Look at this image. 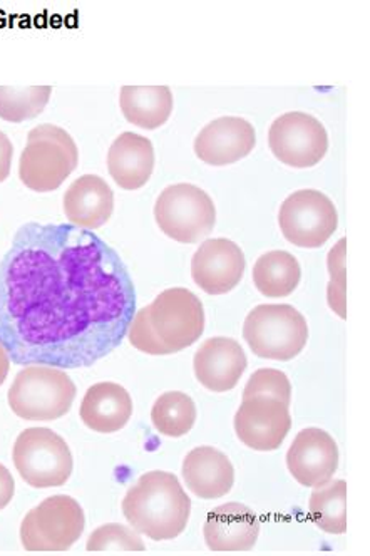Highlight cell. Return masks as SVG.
<instances>
[{
	"label": "cell",
	"instance_id": "obj_18",
	"mask_svg": "<svg viewBox=\"0 0 370 556\" xmlns=\"http://www.w3.org/2000/svg\"><path fill=\"white\" fill-rule=\"evenodd\" d=\"M183 480L188 490L203 500H218L230 493L235 469L227 454L212 446L194 447L183 462Z\"/></svg>",
	"mask_w": 370,
	"mask_h": 556
},
{
	"label": "cell",
	"instance_id": "obj_1",
	"mask_svg": "<svg viewBox=\"0 0 370 556\" xmlns=\"http://www.w3.org/2000/svg\"><path fill=\"white\" fill-rule=\"evenodd\" d=\"M122 256L94 231L26 224L0 262V345L18 366L91 367L136 314Z\"/></svg>",
	"mask_w": 370,
	"mask_h": 556
},
{
	"label": "cell",
	"instance_id": "obj_17",
	"mask_svg": "<svg viewBox=\"0 0 370 556\" xmlns=\"http://www.w3.org/2000/svg\"><path fill=\"white\" fill-rule=\"evenodd\" d=\"M203 534L212 552H248L257 543L260 520L248 506L227 503L209 511Z\"/></svg>",
	"mask_w": 370,
	"mask_h": 556
},
{
	"label": "cell",
	"instance_id": "obj_32",
	"mask_svg": "<svg viewBox=\"0 0 370 556\" xmlns=\"http://www.w3.org/2000/svg\"><path fill=\"white\" fill-rule=\"evenodd\" d=\"M9 369H11V357H9L8 351L0 345V386L4 384L8 379Z\"/></svg>",
	"mask_w": 370,
	"mask_h": 556
},
{
	"label": "cell",
	"instance_id": "obj_15",
	"mask_svg": "<svg viewBox=\"0 0 370 556\" xmlns=\"http://www.w3.org/2000/svg\"><path fill=\"white\" fill-rule=\"evenodd\" d=\"M255 128L243 117L225 116L206 125L194 139V153L206 165L227 166L252 153Z\"/></svg>",
	"mask_w": 370,
	"mask_h": 556
},
{
	"label": "cell",
	"instance_id": "obj_11",
	"mask_svg": "<svg viewBox=\"0 0 370 556\" xmlns=\"http://www.w3.org/2000/svg\"><path fill=\"white\" fill-rule=\"evenodd\" d=\"M268 144L283 165L304 169L322 162L329 150V136L317 117L292 111L273 122L268 131Z\"/></svg>",
	"mask_w": 370,
	"mask_h": 556
},
{
	"label": "cell",
	"instance_id": "obj_27",
	"mask_svg": "<svg viewBox=\"0 0 370 556\" xmlns=\"http://www.w3.org/2000/svg\"><path fill=\"white\" fill-rule=\"evenodd\" d=\"M330 282L327 286V302L332 312L345 319L347 317V240L341 238L332 247L327 258Z\"/></svg>",
	"mask_w": 370,
	"mask_h": 556
},
{
	"label": "cell",
	"instance_id": "obj_24",
	"mask_svg": "<svg viewBox=\"0 0 370 556\" xmlns=\"http://www.w3.org/2000/svg\"><path fill=\"white\" fill-rule=\"evenodd\" d=\"M311 520L320 530L330 534L347 531V483L329 480L316 486L310 496Z\"/></svg>",
	"mask_w": 370,
	"mask_h": 556
},
{
	"label": "cell",
	"instance_id": "obj_4",
	"mask_svg": "<svg viewBox=\"0 0 370 556\" xmlns=\"http://www.w3.org/2000/svg\"><path fill=\"white\" fill-rule=\"evenodd\" d=\"M77 163L79 150L69 132L54 125L36 126L18 160V178L29 190L48 193L73 175Z\"/></svg>",
	"mask_w": 370,
	"mask_h": 556
},
{
	"label": "cell",
	"instance_id": "obj_7",
	"mask_svg": "<svg viewBox=\"0 0 370 556\" xmlns=\"http://www.w3.org/2000/svg\"><path fill=\"white\" fill-rule=\"evenodd\" d=\"M154 218L166 237L175 242L199 243L217 224V210L212 198L194 185H171L162 191Z\"/></svg>",
	"mask_w": 370,
	"mask_h": 556
},
{
	"label": "cell",
	"instance_id": "obj_29",
	"mask_svg": "<svg viewBox=\"0 0 370 556\" xmlns=\"http://www.w3.org/2000/svg\"><path fill=\"white\" fill-rule=\"evenodd\" d=\"M253 395H270L276 400L283 401L289 404L292 401V384H290L289 377L277 369H258L257 372L252 374L243 392V400H248Z\"/></svg>",
	"mask_w": 370,
	"mask_h": 556
},
{
	"label": "cell",
	"instance_id": "obj_16",
	"mask_svg": "<svg viewBox=\"0 0 370 556\" xmlns=\"http://www.w3.org/2000/svg\"><path fill=\"white\" fill-rule=\"evenodd\" d=\"M248 361L242 345L230 337H213L194 354V376L208 391L227 392L235 388Z\"/></svg>",
	"mask_w": 370,
	"mask_h": 556
},
{
	"label": "cell",
	"instance_id": "obj_3",
	"mask_svg": "<svg viewBox=\"0 0 370 556\" xmlns=\"http://www.w3.org/2000/svg\"><path fill=\"white\" fill-rule=\"evenodd\" d=\"M123 513L128 523L154 542L173 540L183 533L191 515V500L177 476L150 471L126 493Z\"/></svg>",
	"mask_w": 370,
	"mask_h": 556
},
{
	"label": "cell",
	"instance_id": "obj_26",
	"mask_svg": "<svg viewBox=\"0 0 370 556\" xmlns=\"http://www.w3.org/2000/svg\"><path fill=\"white\" fill-rule=\"evenodd\" d=\"M51 94V86H0V119L29 122L46 110Z\"/></svg>",
	"mask_w": 370,
	"mask_h": 556
},
{
	"label": "cell",
	"instance_id": "obj_2",
	"mask_svg": "<svg viewBox=\"0 0 370 556\" xmlns=\"http://www.w3.org/2000/svg\"><path fill=\"white\" fill-rule=\"evenodd\" d=\"M205 311L202 301L183 287L165 290L153 304L136 312L128 337L132 348L150 355L184 351L202 337Z\"/></svg>",
	"mask_w": 370,
	"mask_h": 556
},
{
	"label": "cell",
	"instance_id": "obj_19",
	"mask_svg": "<svg viewBox=\"0 0 370 556\" xmlns=\"http://www.w3.org/2000/svg\"><path fill=\"white\" fill-rule=\"evenodd\" d=\"M113 210V190L101 176H81L64 193V215L74 227L101 228L110 220Z\"/></svg>",
	"mask_w": 370,
	"mask_h": 556
},
{
	"label": "cell",
	"instance_id": "obj_6",
	"mask_svg": "<svg viewBox=\"0 0 370 556\" xmlns=\"http://www.w3.org/2000/svg\"><path fill=\"white\" fill-rule=\"evenodd\" d=\"M243 337L261 359H295L307 345V320L292 305H258L245 319Z\"/></svg>",
	"mask_w": 370,
	"mask_h": 556
},
{
	"label": "cell",
	"instance_id": "obj_10",
	"mask_svg": "<svg viewBox=\"0 0 370 556\" xmlns=\"http://www.w3.org/2000/svg\"><path fill=\"white\" fill-rule=\"evenodd\" d=\"M283 237L302 249H319L339 227L334 203L322 191L301 190L290 194L279 213Z\"/></svg>",
	"mask_w": 370,
	"mask_h": 556
},
{
	"label": "cell",
	"instance_id": "obj_22",
	"mask_svg": "<svg viewBox=\"0 0 370 556\" xmlns=\"http://www.w3.org/2000/svg\"><path fill=\"white\" fill-rule=\"evenodd\" d=\"M126 122L143 129H158L173 113V92L168 86H123L119 94Z\"/></svg>",
	"mask_w": 370,
	"mask_h": 556
},
{
	"label": "cell",
	"instance_id": "obj_9",
	"mask_svg": "<svg viewBox=\"0 0 370 556\" xmlns=\"http://www.w3.org/2000/svg\"><path fill=\"white\" fill-rule=\"evenodd\" d=\"M86 518L76 500L58 494L30 509L21 525L27 552H66L85 531Z\"/></svg>",
	"mask_w": 370,
	"mask_h": 556
},
{
	"label": "cell",
	"instance_id": "obj_21",
	"mask_svg": "<svg viewBox=\"0 0 370 556\" xmlns=\"http://www.w3.org/2000/svg\"><path fill=\"white\" fill-rule=\"evenodd\" d=\"M132 414V400L123 386L100 382L88 389L82 400L79 416L89 429L95 432L122 431Z\"/></svg>",
	"mask_w": 370,
	"mask_h": 556
},
{
	"label": "cell",
	"instance_id": "obj_30",
	"mask_svg": "<svg viewBox=\"0 0 370 556\" xmlns=\"http://www.w3.org/2000/svg\"><path fill=\"white\" fill-rule=\"evenodd\" d=\"M12 157H14V147L5 132L0 131V184L8 180L11 175Z\"/></svg>",
	"mask_w": 370,
	"mask_h": 556
},
{
	"label": "cell",
	"instance_id": "obj_20",
	"mask_svg": "<svg viewBox=\"0 0 370 556\" xmlns=\"http://www.w3.org/2000/svg\"><path fill=\"white\" fill-rule=\"evenodd\" d=\"M107 169L111 178L123 190H140L153 175V143L136 132H123L111 144Z\"/></svg>",
	"mask_w": 370,
	"mask_h": 556
},
{
	"label": "cell",
	"instance_id": "obj_23",
	"mask_svg": "<svg viewBox=\"0 0 370 556\" xmlns=\"http://www.w3.org/2000/svg\"><path fill=\"white\" fill-rule=\"evenodd\" d=\"M301 264L292 253L273 250L258 258L253 267V282L258 292L271 299L289 296L301 283Z\"/></svg>",
	"mask_w": 370,
	"mask_h": 556
},
{
	"label": "cell",
	"instance_id": "obj_12",
	"mask_svg": "<svg viewBox=\"0 0 370 556\" xmlns=\"http://www.w3.org/2000/svg\"><path fill=\"white\" fill-rule=\"evenodd\" d=\"M290 428L292 416L289 404L270 395H253L243 400L235 414L239 440L255 451L279 450Z\"/></svg>",
	"mask_w": 370,
	"mask_h": 556
},
{
	"label": "cell",
	"instance_id": "obj_25",
	"mask_svg": "<svg viewBox=\"0 0 370 556\" xmlns=\"http://www.w3.org/2000/svg\"><path fill=\"white\" fill-rule=\"evenodd\" d=\"M151 421L154 429L168 438H181L193 429L196 421V406L184 392L171 391L160 395L153 409Z\"/></svg>",
	"mask_w": 370,
	"mask_h": 556
},
{
	"label": "cell",
	"instance_id": "obj_14",
	"mask_svg": "<svg viewBox=\"0 0 370 556\" xmlns=\"http://www.w3.org/2000/svg\"><path fill=\"white\" fill-rule=\"evenodd\" d=\"M290 475L302 486L316 488L334 478L339 468V447L329 432L308 428L298 432L286 453Z\"/></svg>",
	"mask_w": 370,
	"mask_h": 556
},
{
	"label": "cell",
	"instance_id": "obj_8",
	"mask_svg": "<svg viewBox=\"0 0 370 556\" xmlns=\"http://www.w3.org/2000/svg\"><path fill=\"white\" fill-rule=\"evenodd\" d=\"M18 475L33 488H58L73 475V454L66 441L48 428H30L18 434L12 453Z\"/></svg>",
	"mask_w": 370,
	"mask_h": 556
},
{
	"label": "cell",
	"instance_id": "obj_28",
	"mask_svg": "<svg viewBox=\"0 0 370 556\" xmlns=\"http://www.w3.org/2000/svg\"><path fill=\"white\" fill-rule=\"evenodd\" d=\"M86 548L91 553H132L144 552L146 546L135 528L131 530L125 525L110 523L92 531Z\"/></svg>",
	"mask_w": 370,
	"mask_h": 556
},
{
	"label": "cell",
	"instance_id": "obj_13",
	"mask_svg": "<svg viewBox=\"0 0 370 556\" xmlns=\"http://www.w3.org/2000/svg\"><path fill=\"white\" fill-rule=\"evenodd\" d=\"M245 267V255L235 242L212 238L194 252L191 277L208 295H225L239 286Z\"/></svg>",
	"mask_w": 370,
	"mask_h": 556
},
{
	"label": "cell",
	"instance_id": "obj_31",
	"mask_svg": "<svg viewBox=\"0 0 370 556\" xmlns=\"http://www.w3.org/2000/svg\"><path fill=\"white\" fill-rule=\"evenodd\" d=\"M14 493V478L4 465H0V509H4L12 502Z\"/></svg>",
	"mask_w": 370,
	"mask_h": 556
},
{
	"label": "cell",
	"instance_id": "obj_5",
	"mask_svg": "<svg viewBox=\"0 0 370 556\" xmlns=\"http://www.w3.org/2000/svg\"><path fill=\"white\" fill-rule=\"evenodd\" d=\"M8 400L15 416L27 421H54L69 413L76 386L60 367L27 366L15 377Z\"/></svg>",
	"mask_w": 370,
	"mask_h": 556
}]
</instances>
